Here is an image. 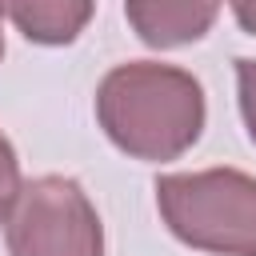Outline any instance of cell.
<instances>
[{
    "label": "cell",
    "mask_w": 256,
    "mask_h": 256,
    "mask_svg": "<svg viewBox=\"0 0 256 256\" xmlns=\"http://www.w3.org/2000/svg\"><path fill=\"white\" fill-rule=\"evenodd\" d=\"M20 160H16V148L8 144V136L0 132V224L8 220L12 204H16V192H20Z\"/></svg>",
    "instance_id": "6"
},
{
    "label": "cell",
    "mask_w": 256,
    "mask_h": 256,
    "mask_svg": "<svg viewBox=\"0 0 256 256\" xmlns=\"http://www.w3.org/2000/svg\"><path fill=\"white\" fill-rule=\"evenodd\" d=\"M8 256H104L96 204L72 176H36L20 184L4 220Z\"/></svg>",
    "instance_id": "3"
},
{
    "label": "cell",
    "mask_w": 256,
    "mask_h": 256,
    "mask_svg": "<svg viewBox=\"0 0 256 256\" xmlns=\"http://www.w3.org/2000/svg\"><path fill=\"white\" fill-rule=\"evenodd\" d=\"M96 0H0V12L16 24V32L32 44H72L88 20Z\"/></svg>",
    "instance_id": "5"
},
{
    "label": "cell",
    "mask_w": 256,
    "mask_h": 256,
    "mask_svg": "<svg viewBox=\"0 0 256 256\" xmlns=\"http://www.w3.org/2000/svg\"><path fill=\"white\" fill-rule=\"evenodd\" d=\"M228 4H232L236 24H240L248 36H256V0H228Z\"/></svg>",
    "instance_id": "8"
},
{
    "label": "cell",
    "mask_w": 256,
    "mask_h": 256,
    "mask_svg": "<svg viewBox=\"0 0 256 256\" xmlns=\"http://www.w3.org/2000/svg\"><path fill=\"white\" fill-rule=\"evenodd\" d=\"M168 232L212 256H256V176L240 168L168 172L156 180Z\"/></svg>",
    "instance_id": "2"
},
{
    "label": "cell",
    "mask_w": 256,
    "mask_h": 256,
    "mask_svg": "<svg viewBox=\"0 0 256 256\" xmlns=\"http://www.w3.org/2000/svg\"><path fill=\"white\" fill-rule=\"evenodd\" d=\"M0 60H4V24H0Z\"/></svg>",
    "instance_id": "9"
},
{
    "label": "cell",
    "mask_w": 256,
    "mask_h": 256,
    "mask_svg": "<svg viewBox=\"0 0 256 256\" xmlns=\"http://www.w3.org/2000/svg\"><path fill=\"white\" fill-rule=\"evenodd\" d=\"M236 100H240V116H244V128L256 144V60H236Z\"/></svg>",
    "instance_id": "7"
},
{
    "label": "cell",
    "mask_w": 256,
    "mask_h": 256,
    "mask_svg": "<svg viewBox=\"0 0 256 256\" xmlns=\"http://www.w3.org/2000/svg\"><path fill=\"white\" fill-rule=\"evenodd\" d=\"M224 0H124L132 32L148 48H184L212 32Z\"/></svg>",
    "instance_id": "4"
},
{
    "label": "cell",
    "mask_w": 256,
    "mask_h": 256,
    "mask_svg": "<svg viewBox=\"0 0 256 256\" xmlns=\"http://www.w3.org/2000/svg\"><path fill=\"white\" fill-rule=\"evenodd\" d=\"M204 88L192 72L156 60L116 64L96 88L104 136L132 160H176L204 132Z\"/></svg>",
    "instance_id": "1"
}]
</instances>
